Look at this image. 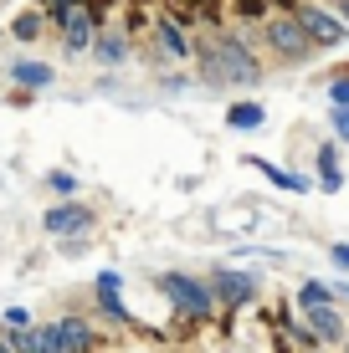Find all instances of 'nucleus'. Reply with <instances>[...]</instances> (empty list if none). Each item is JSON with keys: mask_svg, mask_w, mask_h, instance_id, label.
<instances>
[{"mask_svg": "<svg viewBox=\"0 0 349 353\" xmlns=\"http://www.w3.org/2000/svg\"><path fill=\"white\" fill-rule=\"evenodd\" d=\"M190 67H196V88H206V92L262 88V77H267V62L257 57V31L236 26V21L196 36V57H190Z\"/></svg>", "mask_w": 349, "mask_h": 353, "instance_id": "f257e3e1", "label": "nucleus"}, {"mask_svg": "<svg viewBox=\"0 0 349 353\" xmlns=\"http://www.w3.org/2000/svg\"><path fill=\"white\" fill-rule=\"evenodd\" d=\"M257 46L283 67H303V62H314V52H319V46L308 41V31L298 26L293 10H272V16L257 26Z\"/></svg>", "mask_w": 349, "mask_h": 353, "instance_id": "f03ea898", "label": "nucleus"}, {"mask_svg": "<svg viewBox=\"0 0 349 353\" xmlns=\"http://www.w3.org/2000/svg\"><path fill=\"white\" fill-rule=\"evenodd\" d=\"M139 52L154 72L160 67H185L190 57H196V36H190V26H180L175 16H154V26L139 41Z\"/></svg>", "mask_w": 349, "mask_h": 353, "instance_id": "7ed1b4c3", "label": "nucleus"}, {"mask_svg": "<svg viewBox=\"0 0 349 353\" xmlns=\"http://www.w3.org/2000/svg\"><path fill=\"white\" fill-rule=\"evenodd\" d=\"M293 16H298V26L308 31V41H314L319 52H334V46L349 41V21L329 0H293Z\"/></svg>", "mask_w": 349, "mask_h": 353, "instance_id": "20e7f679", "label": "nucleus"}, {"mask_svg": "<svg viewBox=\"0 0 349 353\" xmlns=\"http://www.w3.org/2000/svg\"><path fill=\"white\" fill-rule=\"evenodd\" d=\"M160 292L170 297V307L180 318H216V297H211V282L200 276H185V272H160Z\"/></svg>", "mask_w": 349, "mask_h": 353, "instance_id": "39448f33", "label": "nucleus"}, {"mask_svg": "<svg viewBox=\"0 0 349 353\" xmlns=\"http://www.w3.org/2000/svg\"><path fill=\"white\" fill-rule=\"evenodd\" d=\"M206 282H211L216 307H226V312H242V307H252V302L262 297V276L257 272H242V266H216Z\"/></svg>", "mask_w": 349, "mask_h": 353, "instance_id": "423d86ee", "label": "nucleus"}, {"mask_svg": "<svg viewBox=\"0 0 349 353\" xmlns=\"http://www.w3.org/2000/svg\"><path fill=\"white\" fill-rule=\"evenodd\" d=\"M93 225H98V210L82 200H52L41 215V230L57 241H72V236H93Z\"/></svg>", "mask_w": 349, "mask_h": 353, "instance_id": "0eeeda50", "label": "nucleus"}, {"mask_svg": "<svg viewBox=\"0 0 349 353\" xmlns=\"http://www.w3.org/2000/svg\"><path fill=\"white\" fill-rule=\"evenodd\" d=\"M98 26H103V21L93 16L88 0H82V6L62 21V26H57V46H62L67 62H82V57H88V46H93V36H98Z\"/></svg>", "mask_w": 349, "mask_h": 353, "instance_id": "6e6552de", "label": "nucleus"}, {"mask_svg": "<svg viewBox=\"0 0 349 353\" xmlns=\"http://www.w3.org/2000/svg\"><path fill=\"white\" fill-rule=\"evenodd\" d=\"M134 52H139V41L129 36L118 21H108V26H98V36H93V46H88V57H93V67H124V62H134Z\"/></svg>", "mask_w": 349, "mask_h": 353, "instance_id": "1a4fd4ad", "label": "nucleus"}, {"mask_svg": "<svg viewBox=\"0 0 349 353\" xmlns=\"http://www.w3.org/2000/svg\"><path fill=\"white\" fill-rule=\"evenodd\" d=\"M118 287H124V276H118V272H98V276H93V307H98L108 323H118V327H134V312L124 307Z\"/></svg>", "mask_w": 349, "mask_h": 353, "instance_id": "9d476101", "label": "nucleus"}, {"mask_svg": "<svg viewBox=\"0 0 349 353\" xmlns=\"http://www.w3.org/2000/svg\"><path fill=\"white\" fill-rule=\"evenodd\" d=\"M6 82L10 88H26V92H46V88H57V67L41 62V57H10Z\"/></svg>", "mask_w": 349, "mask_h": 353, "instance_id": "9b49d317", "label": "nucleus"}, {"mask_svg": "<svg viewBox=\"0 0 349 353\" xmlns=\"http://www.w3.org/2000/svg\"><path fill=\"white\" fill-rule=\"evenodd\" d=\"M314 190H323V194H339L344 185H349V174H344V164H339V139H323L319 143V154H314Z\"/></svg>", "mask_w": 349, "mask_h": 353, "instance_id": "f8f14e48", "label": "nucleus"}, {"mask_svg": "<svg viewBox=\"0 0 349 353\" xmlns=\"http://www.w3.org/2000/svg\"><path fill=\"white\" fill-rule=\"evenodd\" d=\"M242 164H247V169H257L262 179H272V185H278L283 194H308V190H314V179H308V174H298V169H283V164L262 159V154H242Z\"/></svg>", "mask_w": 349, "mask_h": 353, "instance_id": "ddd939ff", "label": "nucleus"}, {"mask_svg": "<svg viewBox=\"0 0 349 353\" xmlns=\"http://www.w3.org/2000/svg\"><path fill=\"white\" fill-rule=\"evenodd\" d=\"M303 323L314 327L319 343H344V318L334 302H323V307H303Z\"/></svg>", "mask_w": 349, "mask_h": 353, "instance_id": "4468645a", "label": "nucleus"}, {"mask_svg": "<svg viewBox=\"0 0 349 353\" xmlns=\"http://www.w3.org/2000/svg\"><path fill=\"white\" fill-rule=\"evenodd\" d=\"M267 123V108L257 103V97H236V103H226V128L232 133H257Z\"/></svg>", "mask_w": 349, "mask_h": 353, "instance_id": "2eb2a0df", "label": "nucleus"}, {"mask_svg": "<svg viewBox=\"0 0 349 353\" xmlns=\"http://www.w3.org/2000/svg\"><path fill=\"white\" fill-rule=\"evenodd\" d=\"M57 333H62V353H93L103 343L88 318H57Z\"/></svg>", "mask_w": 349, "mask_h": 353, "instance_id": "dca6fc26", "label": "nucleus"}, {"mask_svg": "<svg viewBox=\"0 0 349 353\" xmlns=\"http://www.w3.org/2000/svg\"><path fill=\"white\" fill-rule=\"evenodd\" d=\"M6 31H10V41L36 46L52 26H46V10H21V16H10V21H6Z\"/></svg>", "mask_w": 349, "mask_h": 353, "instance_id": "f3484780", "label": "nucleus"}, {"mask_svg": "<svg viewBox=\"0 0 349 353\" xmlns=\"http://www.w3.org/2000/svg\"><path fill=\"white\" fill-rule=\"evenodd\" d=\"M16 343H21V353H62V333H57V323H46V327H21Z\"/></svg>", "mask_w": 349, "mask_h": 353, "instance_id": "a211bd4d", "label": "nucleus"}, {"mask_svg": "<svg viewBox=\"0 0 349 353\" xmlns=\"http://www.w3.org/2000/svg\"><path fill=\"white\" fill-rule=\"evenodd\" d=\"M226 16L236 21V26H247V31H257L262 21L272 16V0H226Z\"/></svg>", "mask_w": 349, "mask_h": 353, "instance_id": "6ab92c4d", "label": "nucleus"}, {"mask_svg": "<svg viewBox=\"0 0 349 353\" xmlns=\"http://www.w3.org/2000/svg\"><path fill=\"white\" fill-rule=\"evenodd\" d=\"M41 185H46V194H52V200H77L82 179L72 174V169H62V164H57V169H46V179H41Z\"/></svg>", "mask_w": 349, "mask_h": 353, "instance_id": "aec40b11", "label": "nucleus"}, {"mask_svg": "<svg viewBox=\"0 0 349 353\" xmlns=\"http://www.w3.org/2000/svg\"><path fill=\"white\" fill-rule=\"evenodd\" d=\"M298 312H303V307H323V302H339V297H334V287L329 282H314V276H308V282H298Z\"/></svg>", "mask_w": 349, "mask_h": 353, "instance_id": "412c9836", "label": "nucleus"}, {"mask_svg": "<svg viewBox=\"0 0 349 353\" xmlns=\"http://www.w3.org/2000/svg\"><path fill=\"white\" fill-rule=\"evenodd\" d=\"M190 88H196V77L185 67H160V92H190Z\"/></svg>", "mask_w": 349, "mask_h": 353, "instance_id": "4be33fe9", "label": "nucleus"}, {"mask_svg": "<svg viewBox=\"0 0 349 353\" xmlns=\"http://www.w3.org/2000/svg\"><path fill=\"white\" fill-rule=\"evenodd\" d=\"M329 108H349V67H339L329 77Z\"/></svg>", "mask_w": 349, "mask_h": 353, "instance_id": "5701e85b", "label": "nucleus"}, {"mask_svg": "<svg viewBox=\"0 0 349 353\" xmlns=\"http://www.w3.org/2000/svg\"><path fill=\"white\" fill-rule=\"evenodd\" d=\"M77 6H82V0H46V6H41V10H46V26L57 31V26H62V21H67Z\"/></svg>", "mask_w": 349, "mask_h": 353, "instance_id": "b1692460", "label": "nucleus"}, {"mask_svg": "<svg viewBox=\"0 0 349 353\" xmlns=\"http://www.w3.org/2000/svg\"><path fill=\"white\" fill-rule=\"evenodd\" d=\"M329 128L339 143H349V108H329Z\"/></svg>", "mask_w": 349, "mask_h": 353, "instance_id": "393cba45", "label": "nucleus"}, {"mask_svg": "<svg viewBox=\"0 0 349 353\" xmlns=\"http://www.w3.org/2000/svg\"><path fill=\"white\" fill-rule=\"evenodd\" d=\"M329 261L339 266V272H349V241H334V246H329Z\"/></svg>", "mask_w": 349, "mask_h": 353, "instance_id": "a878e982", "label": "nucleus"}, {"mask_svg": "<svg viewBox=\"0 0 349 353\" xmlns=\"http://www.w3.org/2000/svg\"><path fill=\"white\" fill-rule=\"evenodd\" d=\"M16 333H21V327H6V338H0V353H21V343H16Z\"/></svg>", "mask_w": 349, "mask_h": 353, "instance_id": "bb28decb", "label": "nucleus"}, {"mask_svg": "<svg viewBox=\"0 0 349 353\" xmlns=\"http://www.w3.org/2000/svg\"><path fill=\"white\" fill-rule=\"evenodd\" d=\"M6 327H26V307H10L6 312Z\"/></svg>", "mask_w": 349, "mask_h": 353, "instance_id": "cd10ccee", "label": "nucleus"}, {"mask_svg": "<svg viewBox=\"0 0 349 353\" xmlns=\"http://www.w3.org/2000/svg\"><path fill=\"white\" fill-rule=\"evenodd\" d=\"M329 6H334V10H339V16L349 21V0H329Z\"/></svg>", "mask_w": 349, "mask_h": 353, "instance_id": "c85d7f7f", "label": "nucleus"}, {"mask_svg": "<svg viewBox=\"0 0 349 353\" xmlns=\"http://www.w3.org/2000/svg\"><path fill=\"white\" fill-rule=\"evenodd\" d=\"M334 297H339V302H349V282H339V287H334Z\"/></svg>", "mask_w": 349, "mask_h": 353, "instance_id": "c756f323", "label": "nucleus"}, {"mask_svg": "<svg viewBox=\"0 0 349 353\" xmlns=\"http://www.w3.org/2000/svg\"><path fill=\"white\" fill-rule=\"evenodd\" d=\"M298 353H319V348H298Z\"/></svg>", "mask_w": 349, "mask_h": 353, "instance_id": "7c9ffc66", "label": "nucleus"}, {"mask_svg": "<svg viewBox=\"0 0 349 353\" xmlns=\"http://www.w3.org/2000/svg\"><path fill=\"white\" fill-rule=\"evenodd\" d=\"M344 353H349V333H344Z\"/></svg>", "mask_w": 349, "mask_h": 353, "instance_id": "2f4dec72", "label": "nucleus"}]
</instances>
